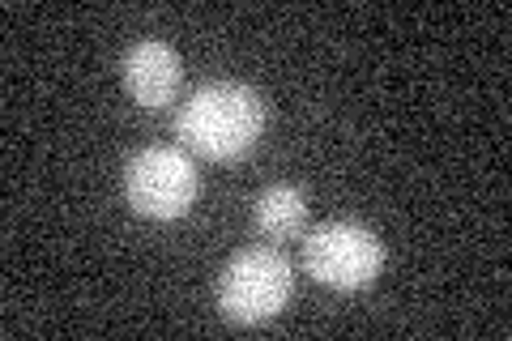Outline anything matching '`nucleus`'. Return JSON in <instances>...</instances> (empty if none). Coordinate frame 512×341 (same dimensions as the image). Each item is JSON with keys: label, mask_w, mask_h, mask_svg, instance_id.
Returning <instances> with one entry per match:
<instances>
[{"label": "nucleus", "mask_w": 512, "mask_h": 341, "mask_svg": "<svg viewBox=\"0 0 512 341\" xmlns=\"http://www.w3.org/2000/svg\"><path fill=\"white\" fill-rule=\"evenodd\" d=\"M175 133L192 154L235 162L265 133V99L244 81H205L180 107Z\"/></svg>", "instance_id": "1"}, {"label": "nucleus", "mask_w": 512, "mask_h": 341, "mask_svg": "<svg viewBox=\"0 0 512 341\" xmlns=\"http://www.w3.org/2000/svg\"><path fill=\"white\" fill-rule=\"evenodd\" d=\"M291 295H295V269L278 248H265V243H252V248L235 252L214 286L218 312L231 324L274 320L291 303Z\"/></svg>", "instance_id": "2"}, {"label": "nucleus", "mask_w": 512, "mask_h": 341, "mask_svg": "<svg viewBox=\"0 0 512 341\" xmlns=\"http://www.w3.org/2000/svg\"><path fill=\"white\" fill-rule=\"evenodd\" d=\"M303 218H308V197H303V188H295V184H274L252 201V222L265 239L299 235Z\"/></svg>", "instance_id": "6"}, {"label": "nucleus", "mask_w": 512, "mask_h": 341, "mask_svg": "<svg viewBox=\"0 0 512 341\" xmlns=\"http://www.w3.org/2000/svg\"><path fill=\"white\" fill-rule=\"evenodd\" d=\"M124 201L133 214L154 222L184 218L197 201V167L175 145H146L124 167Z\"/></svg>", "instance_id": "3"}, {"label": "nucleus", "mask_w": 512, "mask_h": 341, "mask_svg": "<svg viewBox=\"0 0 512 341\" xmlns=\"http://www.w3.org/2000/svg\"><path fill=\"white\" fill-rule=\"evenodd\" d=\"M384 265V243L376 231L359 222H320L316 231L303 239V269L312 273L320 286L333 290H359L372 286Z\"/></svg>", "instance_id": "4"}, {"label": "nucleus", "mask_w": 512, "mask_h": 341, "mask_svg": "<svg viewBox=\"0 0 512 341\" xmlns=\"http://www.w3.org/2000/svg\"><path fill=\"white\" fill-rule=\"evenodd\" d=\"M120 77H124V90L133 94L137 107L158 111L175 99V90H180L184 60L163 39H137L120 60Z\"/></svg>", "instance_id": "5"}]
</instances>
